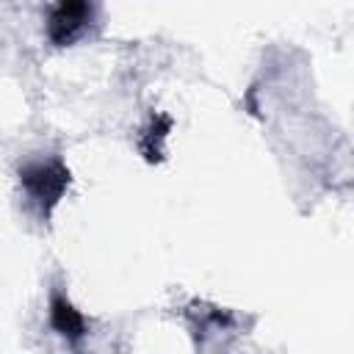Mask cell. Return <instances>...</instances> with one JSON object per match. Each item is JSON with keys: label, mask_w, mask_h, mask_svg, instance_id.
I'll list each match as a JSON object with an SVG mask.
<instances>
[{"label": "cell", "mask_w": 354, "mask_h": 354, "mask_svg": "<svg viewBox=\"0 0 354 354\" xmlns=\"http://www.w3.org/2000/svg\"><path fill=\"white\" fill-rule=\"evenodd\" d=\"M22 185L28 188V194L36 199V202H47V205H55L58 196L64 194L66 183H69V171L58 163V160H39V163H28L22 171Z\"/></svg>", "instance_id": "cell-1"}, {"label": "cell", "mask_w": 354, "mask_h": 354, "mask_svg": "<svg viewBox=\"0 0 354 354\" xmlns=\"http://www.w3.org/2000/svg\"><path fill=\"white\" fill-rule=\"evenodd\" d=\"M88 11L91 8L86 3H61L50 17V39L55 44H66L83 28Z\"/></svg>", "instance_id": "cell-2"}, {"label": "cell", "mask_w": 354, "mask_h": 354, "mask_svg": "<svg viewBox=\"0 0 354 354\" xmlns=\"http://www.w3.org/2000/svg\"><path fill=\"white\" fill-rule=\"evenodd\" d=\"M50 318H53V326H55L61 335H66V337H80L83 329H86L83 315H80L66 299H61V296L53 299V304H50Z\"/></svg>", "instance_id": "cell-3"}]
</instances>
